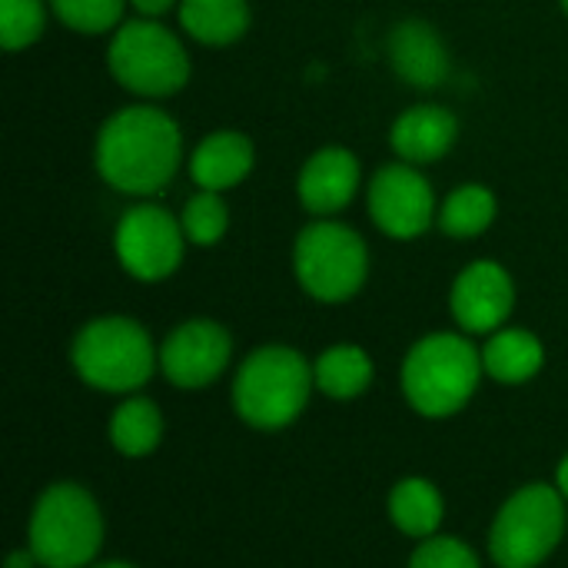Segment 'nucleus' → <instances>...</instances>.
<instances>
[{"label": "nucleus", "instance_id": "nucleus-1", "mask_svg": "<svg viewBox=\"0 0 568 568\" xmlns=\"http://www.w3.org/2000/svg\"><path fill=\"white\" fill-rule=\"evenodd\" d=\"M183 163V130L156 103H130L110 113L93 143V166L106 186L150 200L173 183Z\"/></svg>", "mask_w": 568, "mask_h": 568}, {"label": "nucleus", "instance_id": "nucleus-2", "mask_svg": "<svg viewBox=\"0 0 568 568\" xmlns=\"http://www.w3.org/2000/svg\"><path fill=\"white\" fill-rule=\"evenodd\" d=\"M483 349L466 333H429L403 359V396L426 419H449L483 383Z\"/></svg>", "mask_w": 568, "mask_h": 568}, {"label": "nucleus", "instance_id": "nucleus-3", "mask_svg": "<svg viewBox=\"0 0 568 568\" xmlns=\"http://www.w3.org/2000/svg\"><path fill=\"white\" fill-rule=\"evenodd\" d=\"M313 389V363L300 349L273 343L240 363L233 376V409L246 426L276 433L303 416Z\"/></svg>", "mask_w": 568, "mask_h": 568}, {"label": "nucleus", "instance_id": "nucleus-4", "mask_svg": "<svg viewBox=\"0 0 568 568\" xmlns=\"http://www.w3.org/2000/svg\"><path fill=\"white\" fill-rule=\"evenodd\" d=\"M70 366L97 393L133 396L153 379L160 349L143 323L130 316H97L73 336Z\"/></svg>", "mask_w": 568, "mask_h": 568}, {"label": "nucleus", "instance_id": "nucleus-5", "mask_svg": "<svg viewBox=\"0 0 568 568\" xmlns=\"http://www.w3.org/2000/svg\"><path fill=\"white\" fill-rule=\"evenodd\" d=\"M106 70L126 93L150 103L180 93L190 83L193 60L176 30L156 17H133L110 33Z\"/></svg>", "mask_w": 568, "mask_h": 568}, {"label": "nucleus", "instance_id": "nucleus-6", "mask_svg": "<svg viewBox=\"0 0 568 568\" xmlns=\"http://www.w3.org/2000/svg\"><path fill=\"white\" fill-rule=\"evenodd\" d=\"M103 513L77 483H53L40 493L27 546L40 568H90L103 546Z\"/></svg>", "mask_w": 568, "mask_h": 568}, {"label": "nucleus", "instance_id": "nucleus-7", "mask_svg": "<svg viewBox=\"0 0 568 568\" xmlns=\"http://www.w3.org/2000/svg\"><path fill=\"white\" fill-rule=\"evenodd\" d=\"M293 273L316 303H349L369 280V246L336 216L313 220L293 240Z\"/></svg>", "mask_w": 568, "mask_h": 568}, {"label": "nucleus", "instance_id": "nucleus-8", "mask_svg": "<svg viewBox=\"0 0 568 568\" xmlns=\"http://www.w3.org/2000/svg\"><path fill=\"white\" fill-rule=\"evenodd\" d=\"M566 536V496L559 486L529 483L496 513L489 552L499 568H539Z\"/></svg>", "mask_w": 568, "mask_h": 568}, {"label": "nucleus", "instance_id": "nucleus-9", "mask_svg": "<svg viewBox=\"0 0 568 568\" xmlns=\"http://www.w3.org/2000/svg\"><path fill=\"white\" fill-rule=\"evenodd\" d=\"M190 240L183 233L180 213H170L160 203H136L130 206L113 230V253L126 276L140 283H163L170 280L186 253Z\"/></svg>", "mask_w": 568, "mask_h": 568}, {"label": "nucleus", "instance_id": "nucleus-10", "mask_svg": "<svg viewBox=\"0 0 568 568\" xmlns=\"http://www.w3.org/2000/svg\"><path fill=\"white\" fill-rule=\"evenodd\" d=\"M366 210L376 230L389 240H419L439 216V203L423 166L413 163H386L373 173L366 186Z\"/></svg>", "mask_w": 568, "mask_h": 568}, {"label": "nucleus", "instance_id": "nucleus-11", "mask_svg": "<svg viewBox=\"0 0 568 568\" xmlns=\"http://www.w3.org/2000/svg\"><path fill=\"white\" fill-rule=\"evenodd\" d=\"M233 359V339L216 320H186L160 346V373L176 389L213 386Z\"/></svg>", "mask_w": 568, "mask_h": 568}, {"label": "nucleus", "instance_id": "nucleus-12", "mask_svg": "<svg viewBox=\"0 0 568 568\" xmlns=\"http://www.w3.org/2000/svg\"><path fill=\"white\" fill-rule=\"evenodd\" d=\"M516 310V283L496 260H473L449 290V313L466 336H493Z\"/></svg>", "mask_w": 568, "mask_h": 568}, {"label": "nucleus", "instance_id": "nucleus-13", "mask_svg": "<svg viewBox=\"0 0 568 568\" xmlns=\"http://www.w3.org/2000/svg\"><path fill=\"white\" fill-rule=\"evenodd\" d=\"M359 186H363V166H359V156L346 146L313 150L296 176L300 206L313 220L339 216L356 200Z\"/></svg>", "mask_w": 568, "mask_h": 568}, {"label": "nucleus", "instance_id": "nucleus-14", "mask_svg": "<svg viewBox=\"0 0 568 568\" xmlns=\"http://www.w3.org/2000/svg\"><path fill=\"white\" fill-rule=\"evenodd\" d=\"M386 57L393 73L416 87V90H436L449 80L453 57L443 40V33L429 20H403L386 37Z\"/></svg>", "mask_w": 568, "mask_h": 568}, {"label": "nucleus", "instance_id": "nucleus-15", "mask_svg": "<svg viewBox=\"0 0 568 568\" xmlns=\"http://www.w3.org/2000/svg\"><path fill=\"white\" fill-rule=\"evenodd\" d=\"M459 140V120L443 103H416L403 110L389 126V146L396 160L413 166L439 163Z\"/></svg>", "mask_w": 568, "mask_h": 568}, {"label": "nucleus", "instance_id": "nucleus-16", "mask_svg": "<svg viewBox=\"0 0 568 568\" xmlns=\"http://www.w3.org/2000/svg\"><path fill=\"white\" fill-rule=\"evenodd\" d=\"M256 166V146L240 130H213L190 153V180L196 190L230 193Z\"/></svg>", "mask_w": 568, "mask_h": 568}, {"label": "nucleus", "instance_id": "nucleus-17", "mask_svg": "<svg viewBox=\"0 0 568 568\" xmlns=\"http://www.w3.org/2000/svg\"><path fill=\"white\" fill-rule=\"evenodd\" d=\"M546 366V346L536 333L519 326H503L486 336L483 346V369L489 379L503 386H523L536 379Z\"/></svg>", "mask_w": 568, "mask_h": 568}, {"label": "nucleus", "instance_id": "nucleus-18", "mask_svg": "<svg viewBox=\"0 0 568 568\" xmlns=\"http://www.w3.org/2000/svg\"><path fill=\"white\" fill-rule=\"evenodd\" d=\"M180 30L203 47H230L246 37L253 23L250 0H180Z\"/></svg>", "mask_w": 568, "mask_h": 568}, {"label": "nucleus", "instance_id": "nucleus-19", "mask_svg": "<svg viewBox=\"0 0 568 568\" xmlns=\"http://www.w3.org/2000/svg\"><path fill=\"white\" fill-rule=\"evenodd\" d=\"M443 516H446L443 493L429 479L409 476V479L393 486V493H389V519L403 536L419 539V542L433 539L439 532V526H443Z\"/></svg>", "mask_w": 568, "mask_h": 568}, {"label": "nucleus", "instance_id": "nucleus-20", "mask_svg": "<svg viewBox=\"0 0 568 568\" xmlns=\"http://www.w3.org/2000/svg\"><path fill=\"white\" fill-rule=\"evenodd\" d=\"M373 359L363 346L356 343H336L329 349L320 353V359L313 363V376H316V389L329 399H356L369 389L373 383Z\"/></svg>", "mask_w": 568, "mask_h": 568}, {"label": "nucleus", "instance_id": "nucleus-21", "mask_svg": "<svg viewBox=\"0 0 568 568\" xmlns=\"http://www.w3.org/2000/svg\"><path fill=\"white\" fill-rule=\"evenodd\" d=\"M496 216H499L496 193L486 183H463L439 203L436 226L449 240H476L496 223Z\"/></svg>", "mask_w": 568, "mask_h": 568}, {"label": "nucleus", "instance_id": "nucleus-22", "mask_svg": "<svg viewBox=\"0 0 568 568\" xmlns=\"http://www.w3.org/2000/svg\"><path fill=\"white\" fill-rule=\"evenodd\" d=\"M163 439V416L160 406L146 396H126L110 416V443L126 459L150 456Z\"/></svg>", "mask_w": 568, "mask_h": 568}, {"label": "nucleus", "instance_id": "nucleus-23", "mask_svg": "<svg viewBox=\"0 0 568 568\" xmlns=\"http://www.w3.org/2000/svg\"><path fill=\"white\" fill-rule=\"evenodd\" d=\"M180 223H183V233H186L190 246L210 250V246L223 243V236H226V230H230V206H226L223 193L196 190V193L183 203Z\"/></svg>", "mask_w": 568, "mask_h": 568}, {"label": "nucleus", "instance_id": "nucleus-24", "mask_svg": "<svg viewBox=\"0 0 568 568\" xmlns=\"http://www.w3.org/2000/svg\"><path fill=\"white\" fill-rule=\"evenodd\" d=\"M130 0H50L53 17L80 37L113 33L126 20Z\"/></svg>", "mask_w": 568, "mask_h": 568}, {"label": "nucleus", "instance_id": "nucleus-25", "mask_svg": "<svg viewBox=\"0 0 568 568\" xmlns=\"http://www.w3.org/2000/svg\"><path fill=\"white\" fill-rule=\"evenodd\" d=\"M50 0H0V43L7 53L33 47L50 17Z\"/></svg>", "mask_w": 568, "mask_h": 568}, {"label": "nucleus", "instance_id": "nucleus-26", "mask_svg": "<svg viewBox=\"0 0 568 568\" xmlns=\"http://www.w3.org/2000/svg\"><path fill=\"white\" fill-rule=\"evenodd\" d=\"M409 568H483L479 556L453 536H433L423 539L409 559Z\"/></svg>", "mask_w": 568, "mask_h": 568}, {"label": "nucleus", "instance_id": "nucleus-27", "mask_svg": "<svg viewBox=\"0 0 568 568\" xmlns=\"http://www.w3.org/2000/svg\"><path fill=\"white\" fill-rule=\"evenodd\" d=\"M130 7L140 13V17H163V13H170V10H176L180 7V0H130Z\"/></svg>", "mask_w": 568, "mask_h": 568}, {"label": "nucleus", "instance_id": "nucleus-28", "mask_svg": "<svg viewBox=\"0 0 568 568\" xmlns=\"http://www.w3.org/2000/svg\"><path fill=\"white\" fill-rule=\"evenodd\" d=\"M37 556L30 552V546L27 549H13L10 556H7V568H37Z\"/></svg>", "mask_w": 568, "mask_h": 568}, {"label": "nucleus", "instance_id": "nucleus-29", "mask_svg": "<svg viewBox=\"0 0 568 568\" xmlns=\"http://www.w3.org/2000/svg\"><path fill=\"white\" fill-rule=\"evenodd\" d=\"M556 486H559V493L566 496L568 503V456L559 463V469H556Z\"/></svg>", "mask_w": 568, "mask_h": 568}, {"label": "nucleus", "instance_id": "nucleus-30", "mask_svg": "<svg viewBox=\"0 0 568 568\" xmlns=\"http://www.w3.org/2000/svg\"><path fill=\"white\" fill-rule=\"evenodd\" d=\"M90 568H136V566H130V562H100V566H90Z\"/></svg>", "mask_w": 568, "mask_h": 568}, {"label": "nucleus", "instance_id": "nucleus-31", "mask_svg": "<svg viewBox=\"0 0 568 568\" xmlns=\"http://www.w3.org/2000/svg\"><path fill=\"white\" fill-rule=\"evenodd\" d=\"M562 3V10H566V17H568V0H559Z\"/></svg>", "mask_w": 568, "mask_h": 568}]
</instances>
